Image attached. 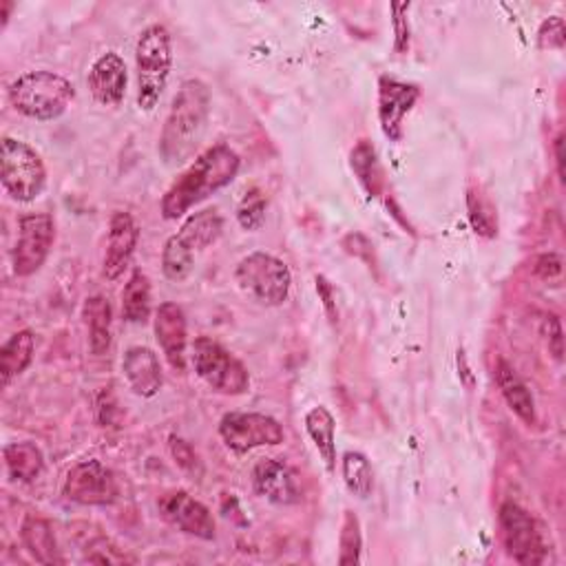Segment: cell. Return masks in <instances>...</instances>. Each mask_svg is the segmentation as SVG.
Segmentation results:
<instances>
[{
	"label": "cell",
	"mask_w": 566,
	"mask_h": 566,
	"mask_svg": "<svg viewBox=\"0 0 566 566\" xmlns=\"http://www.w3.org/2000/svg\"><path fill=\"white\" fill-rule=\"evenodd\" d=\"M495 383L500 388L502 399L507 401V405L512 407V412L529 427H533L538 423V414H536V401L527 388V383L520 379L518 372L505 361V359H498L495 367Z\"/></svg>",
	"instance_id": "d6986e66"
},
{
	"label": "cell",
	"mask_w": 566,
	"mask_h": 566,
	"mask_svg": "<svg viewBox=\"0 0 566 566\" xmlns=\"http://www.w3.org/2000/svg\"><path fill=\"white\" fill-rule=\"evenodd\" d=\"M255 491L275 505H294L301 498L297 474L277 458H262L253 469Z\"/></svg>",
	"instance_id": "ac0fdd59"
},
{
	"label": "cell",
	"mask_w": 566,
	"mask_h": 566,
	"mask_svg": "<svg viewBox=\"0 0 566 566\" xmlns=\"http://www.w3.org/2000/svg\"><path fill=\"white\" fill-rule=\"evenodd\" d=\"M224 232V219L215 209L193 213L175 232L198 255L200 250L213 246Z\"/></svg>",
	"instance_id": "cb8c5ba5"
},
{
	"label": "cell",
	"mask_w": 566,
	"mask_h": 566,
	"mask_svg": "<svg viewBox=\"0 0 566 566\" xmlns=\"http://www.w3.org/2000/svg\"><path fill=\"white\" fill-rule=\"evenodd\" d=\"M173 70V40L166 27L149 25L136 45V72H138V106L140 111H153L168 85Z\"/></svg>",
	"instance_id": "277c9868"
},
{
	"label": "cell",
	"mask_w": 566,
	"mask_h": 566,
	"mask_svg": "<svg viewBox=\"0 0 566 566\" xmlns=\"http://www.w3.org/2000/svg\"><path fill=\"white\" fill-rule=\"evenodd\" d=\"M237 219L246 230H257L262 228L264 219H266V200L260 193H250L239 211H237Z\"/></svg>",
	"instance_id": "d6a6232c"
},
{
	"label": "cell",
	"mask_w": 566,
	"mask_h": 566,
	"mask_svg": "<svg viewBox=\"0 0 566 566\" xmlns=\"http://www.w3.org/2000/svg\"><path fill=\"white\" fill-rule=\"evenodd\" d=\"M224 445L235 454H248L257 448L281 445L286 431L273 416L257 412H228L219 420Z\"/></svg>",
	"instance_id": "9c48e42d"
},
{
	"label": "cell",
	"mask_w": 566,
	"mask_h": 566,
	"mask_svg": "<svg viewBox=\"0 0 566 566\" xmlns=\"http://www.w3.org/2000/svg\"><path fill=\"white\" fill-rule=\"evenodd\" d=\"M168 450H171V456L175 461V465L191 476L193 480H200L202 474H204V467H202V461L198 456V452L186 443L184 438H177V436H171L168 438Z\"/></svg>",
	"instance_id": "1f68e13d"
},
{
	"label": "cell",
	"mask_w": 566,
	"mask_h": 566,
	"mask_svg": "<svg viewBox=\"0 0 566 566\" xmlns=\"http://www.w3.org/2000/svg\"><path fill=\"white\" fill-rule=\"evenodd\" d=\"M87 85L98 104L117 106L124 100V93H127V85H129L127 62H124V58L115 51L102 53L91 65Z\"/></svg>",
	"instance_id": "2e32d148"
},
{
	"label": "cell",
	"mask_w": 566,
	"mask_h": 566,
	"mask_svg": "<svg viewBox=\"0 0 566 566\" xmlns=\"http://www.w3.org/2000/svg\"><path fill=\"white\" fill-rule=\"evenodd\" d=\"M83 317L89 332V350L96 356H102L111 348V328H113V310L106 297L93 294L85 301Z\"/></svg>",
	"instance_id": "603a6c76"
},
{
	"label": "cell",
	"mask_w": 566,
	"mask_h": 566,
	"mask_svg": "<svg viewBox=\"0 0 566 566\" xmlns=\"http://www.w3.org/2000/svg\"><path fill=\"white\" fill-rule=\"evenodd\" d=\"M55 241V222L47 213H29L18 219V239L12 266L18 277H32L47 262Z\"/></svg>",
	"instance_id": "30bf717a"
},
{
	"label": "cell",
	"mask_w": 566,
	"mask_h": 566,
	"mask_svg": "<svg viewBox=\"0 0 566 566\" xmlns=\"http://www.w3.org/2000/svg\"><path fill=\"white\" fill-rule=\"evenodd\" d=\"M235 281L257 303L277 307L290 294L292 275L290 268L279 257L268 253H250L237 264Z\"/></svg>",
	"instance_id": "52a82bcc"
},
{
	"label": "cell",
	"mask_w": 566,
	"mask_h": 566,
	"mask_svg": "<svg viewBox=\"0 0 566 566\" xmlns=\"http://www.w3.org/2000/svg\"><path fill=\"white\" fill-rule=\"evenodd\" d=\"M211 104V89L202 80L191 78L179 85L158 144L164 164L177 166L193 158L209 127Z\"/></svg>",
	"instance_id": "6da1fadb"
},
{
	"label": "cell",
	"mask_w": 566,
	"mask_h": 566,
	"mask_svg": "<svg viewBox=\"0 0 566 566\" xmlns=\"http://www.w3.org/2000/svg\"><path fill=\"white\" fill-rule=\"evenodd\" d=\"M8 93L21 115L38 122L58 120L76 98L74 85L53 72H27L10 85Z\"/></svg>",
	"instance_id": "3957f363"
},
{
	"label": "cell",
	"mask_w": 566,
	"mask_h": 566,
	"mask_svg": "<svg viewBox=\"0 0 566 566\" xmlns=\"http://www.w3.org/2000/svg\"><path fill=\"white\" fill-rule=\"evenodd\" d=\"M341 474L343 482L352 495L359 500H367L374 491V469L365 454L361 452H345L341 458Z\"/></svg>",
	"instance_id": "83f0119b"
},
{
	"label": "cell",
	"mask_w": 566,
	"mask_h": 566,
	"mask_svg": "<svg viewBox=\"0 0 566 566\" xmlns=\"http://www.w3.org/2000/svg\"><path fill=\"white\" fill-rule=\"evenodd\" d=\"M138 239H140V230H138L136 219L124 211L113 213V217L109 222L106 253H104V266H102V275L109 281L120 279L124 273L129 271L131 260L136 255V248H138Z\"/></svg>",
	"instance_id": "4fadbf2b"
},
{
	"label": "cell",
	"mask_w": 566,
	"mask_h": 566,
	"mask_svg": "<svg viewBox=\"0 0 566 566\" xmlns=\"http://www.w3.org/2000/svg\"><path fill=\"white\" fill-rule=\"evenodd\" d=\"M546 328H549V352L553 354L555 361H562V354H564V339H562V326H559L557 317H549Z\"/></svg>",
	"instance_id": "74e56055"
},
{
	"label": "cell",
	"mask_w": 566,
	"mask_h": 566,
	"mask_svg": "<svg viewBox=\"0 0 566 566\" xmlns=\"http://www.w3.org/2000/svg\"><path fill=\"white\" fill-rule=\"evenodd\" d=\"M160 514L179 531L200 540H215L217 525L211 510L186 491H171L160 498Z\"/></svg>",
	"instance_id": "7c38bea8"
},
{
	"label": "cell",
	"mask_w": 566,
	"mask_h": 566,
	"mask_svg": "<svg viewBox=\"0 0 566 566\" xmlns=\"http://www.w3.org/2000/svg\"><path fill=\"white\" fill-rule=\"evenodd\" d=\"M467 211H469V222H471V228L476 230V235H480L485 239H493L498 235L495 209L480 188H469Z\"/></svg>",
	"instance_id": "f546056e"
},
{
	"label": "cell",
	"mask_w": 566,
	"mask_h": 566,
	"mask_svg": "<svg viewBox=\"0 0 566 566\" xmlns=\"http://www.w3.org/2000/svg\"><path fill=\"white\" fill-rule=\"evenodd\" d=\"M410 3H397L392 5V25H394V51L397 53H407L410 51V21H407Z\"/></svg>",
	"instance_id": "836d02e7"
},
{
	"label": "cell",
	"mask_w": 566,
	"mask_h": 566,
	"mask_svg": "<svg viewBox=\"0 0 566 566\" xmlns=\"http://www.w3.org/2000/svg\"><path fill=\"white\" fill-rule=\"evenodd\" d=\"M350 164L367 198H381L386 188V173L379 162V155H376V149L367 140H361L352 149Z\"/></svg>",
	"instance_id": "d4e9b609"
},
{
	"label": "cell",
	"mask_w": 566,
	"mask_h": 566,
	"mask_svg": "<svg viewBox=\"0 0 566 566\" xmlns=\"http://www.w3.org/2000/svg\"><path fill=\"white\" fill-rule=\"evenodd\" d=\"M3 458L10 478L16 482H34L45 471V454L36 443H29V440L5 445Z\"/></svg>",
	"instance_id": "484cf974"
},
{
	"label": "cell",
	"mask_w": 566,
	"mask_h": 566,
	"mask_svg": "<svg viewBox=\"0 0 566 566\" xmlns=\"http://www.w3.org/2000/svg\"><path fill=\"white\" fill-rule=\"evenodd\" d=\"M553 149H555V162H557V175H559V179L564 181V153H562V149H564V136L559 134L557 138H555V144H553Z\"/></svg>",
	"instance_id": "f35d334b"
},
{
	"label": "cell",
	"mask_w": 566,
	"mask_h": 566,
	"mask_svg": "<svg viewBox=\"0 0 566 566\" xmlns=\"http://www.w3.org/2000/svg\"><path fill=\"white\" fill-rule=\"evenodd\" d=\"M122 317L129 324H147L151 317V281L142 271H134L122 290Z\"/></svg>",
	"instance_id": "4316f807"
},
{
	"label": "cell",
	"mask_w": 566,
	"mask_h": 566,
	"mask_svg": "<svg viewBox=\"0 0 566 566\" xmlns=\"http://www.w3.org/2000/svg\"><path fill=\"white\" fill-rule=\"evenodd\" d=\"M418 96L420 91L416 85L401 83L390 76H383L379 80V122L386 138H390L392 142H401L403 122L414 109Z\"/></svg>",
	"instance_id": "5bb4252c"
},
{
	"label": "cell",
	"mask_w": 566,
	"mask_h": 566,
	"mask_svg": "<svg viewBox=\"0 0 566 566\" xmlns=\"http://www.w3.org/2000/svg\"><path fill=\"white\" fill-rule=\"evenodd\" d=\"M122 372L134 394L142 399H153L164 386V372L158 354L151 348L134 345L124 352Z\"/></svg>",
	"instance_id": "e0dca14e"
},
{
	"label": "cell",
	"mask_w": 566,
	"mask_h": 566,
	"mask_svg": "<svg viewBox=\"0 0 566 566\" xmlns=\"http://www.w3.org/2000/svg\"><path fill=\"white\" fill-rule=\"evenodd\" d=\"M317 292H319V297L324 301V307H326V314H328L330 324H337L339 322V310H337V301H335V288H332V284L324 275L317 277Z\"/></svg>",
	"instance_id": "d590c367"
},
{
	"label": "cell",
	"mask_w": 566,
	"mask_h": 566,
	"mask_svg": "<svg viewBox=\"0 0 566 566\" xmlns=\"http://www.w3.org/2000/svg\"><path fill=\"white\" fill-rule=\"evenodd\" d=\"M361 551H363V533H361V520L356 514L345 512L341 533H339V557L337 562L341 566H352L361 562Z\"/></svg>",
	"instance_id": "4dcf8cb0"
},
{
	"label": "cell",
	"mask_w": 566,
	"mask_h": 566,
	"mask_svg": "<svg viewBox=\"0 0 566 566\" xmlns=\"http://www.w3.org/2000/svg\"><path fill=\"white\" fill-rule=\"evenodd\" d=\"M12 10H14L12 0H3V3H0V18H3V27H8V21H10Z\"/></svg>",
	"instance_id": "ab89813d"
},
{
	"label": "cell",
	"mask_w": 566,
	"mask_h": 566,
	"mask_svg": "<svg viewBox=\"0 0 566 566\" xmlns=\"http://www.w3.org/2000/svg\"><path fill=\"white\" fill-rule=\"evenodd\" d=\"M153 330L168 365L177 372H184L186 348H188V326H186L184 310L173 301L160 303V307L155 310Z\"/></svg>",
	"instance_id": "9a60e30c"
},
{
	"label": "cell",
	"mask_w": 566,
	"mask_h": 566,
	"mask_svg": "<svg viewBox=\"0 0 566 566\" xmlns=\"http://www.w3.org/2000/svg\"><path fill=\"white\" fill-rule=\"evenodd\" d=\"M36 337L29 330L14 332L0 348V381L8 388L34 361Z\"/></svg>",
	"instance_id": "7402d4cb"
},
{
	"label": "cell",
	"mask_w": 566,
	"mask_h": 566,
	"mask_svg": "<svg viewBox=\"0 0 566 566\" xmlns=\"http://www.w3.org/2000/svg\"><path fill=\"white\" fill-rule=\"evenodd\" d=\"M533 271L542 279H553V277H557L562 273V260L557 255H553V253L542 255V257H538Z\"/></svg>",
	"instance_id": "8d00e7d4"
},
{
	"label": "cell",
	"mask_w": 566,
	"mask_h": 566,
	"mask_svg": "<svg viewBox=\"0 0 566 566\" xmlns=\"http://www.w3.org/2000/svg\"><path fill=\"white\" fill-rule=\"evenodd\" d=\"M0 181L14 202L29 204L38 200L47 186L42 158L23 140L3 138L0 144Z\"/></svg>",
	"instance_id": "5b68a950"
},
{
	"label": "cell",
	"mask_w": 566,
	"mask_h": 566,
	"mask_svg": "<svg viewBox=\"0 0 566 566\" xmlns=\"http://www.w3.org/2000/svg\"><path fill=\"white\" fill-rule=\"evenodd\" d=\"M502 542L518 564L536 566L546 559V542L538 520L518 502H505L498 514Z\"/></svg>",
	"instance_id": "ba28073f"
},
{
	"label": "cell",
	"mask_w": 566,
	"mask_h": 566,
	"mask_svg": "<svg viewBox=\"0 0 566 566\" xmlns=\"http://www.w3.org/2000/svg\"><path fill=\"white\" fill-rule=\"evenodd\" d=\"M191 363L200 379L217 394L241 397L250 390V374L246 365L209 337H198L193 341Z\"/></svg>",
	"instance_id": "8992f818"
},
{
	"label": "cell",
	"mask_w": 566,
	"mask_h": 566,
	"mask_svg": "<svg viewBox=\"0 0 566 566\" xmlns=\"http://www.w3.org/2000/svg\"><path fill=\"white\" fill-rule=\"evenodd\" d=\"M241 160L228 144H215L198 155L179 177L171 184L162 198V217L173 222L186 215L200 202L209 200L239 173Z\"/></svg>",
	"instance_id": "7a4b0ae2"
},
{
	"label": "cell",
	"mask_w": 566,
	"mask_h": 566,
	"mask_svg": "<svg viewBox=\"0 0 566 566\" xmlns=\"http://www.w3.org/2000/svg\"><path fill=\"white\" fill-rule=\"evenodd\" d=\"M196 253L177 235H171L162 250V273L168 281H184L193 273Z\"/></svg>",
	"instance_id": "f1b7e54d"
},
{
	"label": "cell",
	"mask_w": 566,
	"mask_h": 566,
	"mask_svg": "<svg viewBox=\"0 0 566 566\" xmlns=\"http://www.w3.org/2000/svg\"><path fill=\"white\" fill-rule=\"evenodd\" d=\"M62 493L67 500L85 507H106L117 500V482L111 469L100 461L89 458L76 463L62 485Z\"/></svg>",
	"instance_id": "8fae6325"
},
{
	"label": "cell",
	"mask_w": 566,
	"mask_h": 566,
	"mask_svg": "<svg viewBox=\"0 0 566 566\" xmlns=\"http://www.w3.org/2000/svg\"><path fill=\"white\" fill-rule=\"evenodd\" d=\"M21 540L38 564H49V566L65 564V557H62L58 549L53 527L47 518L38 514H29L21 525Z\"/></svg>",
	"instance_id": "ffe728a7"
},
{
	"label": "cell",
	"mask_w": 566,
	"mask_h": 566,
	"mask_svg": "<svg viewBox=\"0 0 566 566\" xmlns=\"http://www.w3.org/2000/svg\"><path fill=\"white\" fill-rule=\"evenodd\" d=\"M538 42L542 49H564V45H566L564 21L559 16L544 21L538 32Z\"/></svg>",
	"instance_id": "e575fe53"
},
{
	"label": "cell",
	"mask_w": 566,
	"mask_h": 566,
	"mask_svg": "<svg viewBox=\"0 0 566 566\" xmlns=\"http://www.w3.org/2000/svg\"><path fill=\"white\" fill-rule=\"evenodd\" d=\"M305 431L314 443V448H317L322 461L326 463L328 471H335L337 469V425H335V416L330 414V410L324 405L312 407L305 414Z\"/></svg>",
	"instance_id": "44dd1931"
}]
</instances>
